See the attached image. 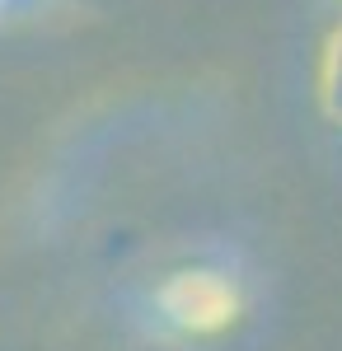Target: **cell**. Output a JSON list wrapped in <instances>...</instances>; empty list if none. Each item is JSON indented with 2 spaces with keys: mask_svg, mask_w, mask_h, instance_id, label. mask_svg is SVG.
<instances>
[{
  "mask_svg": "<svg viewBox=\"0 0 342 351\" xmlns=\"http://www.w3.org/2000/svg\"><path fill=\"white\" fill-rule=\"evenodd\" d=\"M155 309L174 332H183V337H207V332H220V328L235 324L239 291H235V281L220 276V271L187 267V271H174L155 291Z\"/></svg>",
  "mask_w": 342,
  "mask_h": 351,
  "instance_id": "6da1fadb",
  "label": "cell"
},
{
  "mask_svg": "<svg viewBox=\"0 0 342 351\" xmlns=\"http://www.w3.org/2000/svg\"><path fill=\"white\" fill-rule=\"evenodd\" d=\"M0 10H5V0H0Z\"/></svg>",
  "mask_w": 342,
  "mask_h": 351,
  "instance_id": "3957f363",
  "label": "cell"
},
{
  "mask_svg": "<svg viewBox=\"0 0 342 351\" xmlns=\"http://www.w3.org/2000/svg\"><path fill=\"white\" fill-rule=\"evenodd\" d=\"M319 99H323V112L342 122V24L328 33L323 43V61H319Z\"/></svg>",
  "mask_w": 342,
  "mask_h": 351,
  "instance_id": "7a4b0ae2",
  "label": "cell"
}]
</instances>
